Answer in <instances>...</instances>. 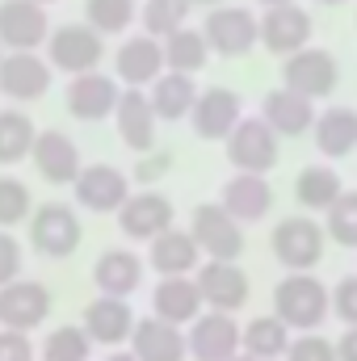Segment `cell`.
Wrapping results in <instances>:
<instances>
[{
    "mask_svg": "<svg viewBox=\"0 0 357 361\" xmlns=\"http://www.w3.org/2000/svg\"><path fill=\"white\" fill-rule=\"evenodd\" d=\"M273 315L290 332H320V324L332 315V294L315 273H286L273 290Z\"/></svg>",
    "mask_w": 357,
    "mask_h": 361,
    "instance_id": "obj_1",
    "label": "cell"
},
{
    "mask_svg": "<svg viewBox=\"0 0 357 361\" xmlns=\"http://www.w3.org/2000/svg\"><path fill=\"white\" fill-rule=\"evenodd\" d=\"M324 244H328V231L311 214H290L269 235V248L286 273H311L324 261Z\"/></svg>",
    "mask_w": 357,
    "mask_h": 361,
    "instance_id": "obj_2",
    "label": "cell"
},
{
    "mask_svg": "<svg viewBox=\"0 0 357 361\" xmlns=\"http://www.w3.org/2000/svg\"><path fill=\"white\" fill-rule=\"evenodd\" d=\"M105 59V38L92 30L89 21H68V25H55L51 38H47V63L63 76H85L97 72Z\"/></svg>",
    "mask_w": 357,
    "mask_h": 361,
    "instance_id": "obj_3",
    "label": "cell"
},
{
    "mask_svg": "<svg viewBox=\"0 0 357 361\" xmlns=\"http://www.w3.org/2000/svg\"><path fill=\"white\" fill-rule=\"evenodd\" d=\"M85 240L80 214L68 202H42L30 214V244L47 257V261H68Z\"/></svg>",
    "mask_w": 357,
    "mask_h": 361,
    "instance_id": "obj_4",
    "label": "cell"
},
{
    "mask_svg": "<svg viewBox=\"0 0 357 361\" xmlns=\"http://www.w3.org/2000/svg\"><path fill=\"white\" fill-rule=\"evenodd\" d=\"M202 34H206L210 55L240 59V55H248L261 42V17L253 8H244V4H219V8L206 13Z\"/></svg>",
    "mask_w": 357,
    "mask_h": 361,
    "instance_id": "obj_5",
    "label": "cell"
},
{
    "mask_svg": "<svg viewBox=\"0 0 357 361\" xmlns=\"http://www.w3.org/2000/svg\"><path fill=\"white\" fill-rule=\"evenodd\" d=\"M227 164L236 169V173H261L269 177L273 169H277V160H282V139L273 135V126H269L265 118H240V126L227 135Z\"/></svg>",
    "mask_w": 357,
    "mask_h": 361,
    "instance_id": "obj_6",
    "label": "cell"
},
{
    "mask_svg": "<svg viewBox=\"0 0 357 361\" xmlns=\"http://www.w3.org/2000/svg\"><path fill=\"white\" fill-rule=\"evenodd\" d=\"M282 85L307 101H324L341 85V63L324 47H303V51L282 59Z\"/></svg>",
    "mask_w": 357,
    "mask_h": 361,
    "instance_id": "obj_7",
    "label": "cell"
},
{
    "mask_svg": "<svg viewBox=\"0 0 357 361\" xmlns=\"http://www.w3.org/2000/svg\"><path fill=\"white\" fill-rule=\"evenodd\" d=\"M189 235L198 240L206 261H240L244 252V223L223 210V202H202L189 214Z\"/></svg>",
    "mask_w": 357,
    "mask_h": 361,
    "instance_id": "obj_8",
    "label": "cell"
},
{
    "mask_svg": "<svg viewBox=\"0 0 357 361\" xmlns=\"http://www.w3.org/2000/svg\"><path fill=\"white\" fill-rule=\"evenodd\" d=\"M244 118V101L236 89H223V85H210V89H198V101L189 109V126L198 139L206 143H227V135L240 126Z\"/></svg>",
    "mask_w": 357,
    "mask_h": 361,
    "instance_id": "obj_9",
    "label": "cell"
},
{
    "mask_svg": "<svg viewBox=\"0 0 357 361\" xmlns=\"http://www.w3.org/2000/svg\"><path fill=\"white\" fill-rule=\"evenodd\" d=\"M193 281H198V294H202L206 311L236 315V311L248 307L253 286H248V273L240 269L236 261H202L198 273H193Z\"/></svg>",
    "mask_w": 357,
    "mask_h": 361,
    "instance_id": "obj_10",
    "label": "cell"
},
{
    "mask_svg": "<svg viewBox=\"0 0 357 361\" xmlns=\"http://www.w3.org/2000/svg\"><path fill=\"white\" fill-rule=\"evenodd\" d=\"M177 223V210L173 202L160 193V189H139L122 202L118 210V231L126 240H139V244H152L156 235H164L169 227Z\"/></svg>",
    "mask_w": 357,
    "mask_h": 361,
    "instance_id": "obj_11",
    "label": "cell"
},
{
    "mask_svg": "<svg viewBox=\"0 0 357 361\" xmlns=\"http://www.w3.org/2000/svg\"><path fill=\"white\" fill-rule=\"evenodd\" d=\"M51 76H55V68L38 51H4V59H0V92L17 105L47 97Z\"/></svg>",
    "mask_w": 357,
    "mask_h": 361,
    "instance_id": "obj_12",
    "label": "cell"
},
{
    "mask_svg": "<svg viewBox=\"0 0 357 361\" xmlns=\"http://www.w3.org/2000/svg\"><path fill=\"white\" fill-rule=\"evenodd\" d=\"M51 38L47 4L38 0H0V47L4 51H38Z\"/></svg>",
    "mask_w": 357,
    "mask_h": 361,
    "instance_id": "obj_13",
    "label": "cell"
},
{
    "mask_svg": "<svg viewBox=\"0 0 357 361\" xmlns=\"http://www.w3.org/2000/svg\"><path fill=\"white\" fill-rule=\"evenodd\" d=\"M76 206L89 214H118L122 202L131 197V177L114 164H85L80 177L72 180Z\"/></svg>",
    "mask_w": 357,
    "mask_h": 361,
    "instance_id": "obj_14",
    "label": "cell"
},
{
    "mask_svg": "<svg viewBox=\"0 0 357 361\" xmlns=\"http://www.w3.org/2000/svg\"><path fill=\"white\" fill-rule=\"evenodd\" d=\"M240 332L244 324H236V315L227 311H202L189 324V357L193 361H231L240 353Z\"/></svg>",
    "mask_w": 357,
    "mask_h": 361,
    "instance_id": "obj_15",
    "label": "cell"
},
{
    "mask_svg": "<svg viewBox=\"0 0 357 361\" xmlns=\"http://www.w3.org/2000/svg\"><path fill=\"white\" fill-rule=\"evenodd\" d=\"M311 34H315V21L303 4H277L261 13V47L277 59L311 47Z\"/></svg>",
    "mask_w": 357,
    "mask_h": 361,
    "instance_id": "obj_16",
    "label": "cell"
},
{
    "mask_svg": "<svg viewBox=\"0 0 357 361\" xmlns=\"http://www.w3.org/2000/svg\"><path fill=\"white\" fill-rule=\"evenodd\" d=\"M55 298L42 281H8L0 286V328H13V332H34L47 315H51Z\"/></svg>",
    "mask_w": 357,
    "mask_h": 361,
    "instance_id": "obj_17",
    "label": "cell"
},
{
    "mask_svg": "<svg viewBox=\"0 0 357 361\" xmlns=\"http://www.w3.org/2000/svg\"><path fill=\"white\" fill-rule=\"evenodd\" d=\"M118 80L114 76H105V72H85V76H72L68 80V92H63V101H68V114L72 118H80V122H105V118H114V109H118Z\"/></svg>",
    "mask_w": 357,
    "mask_h": 361,
    "instance_id": "obj_18",
    "label": "cell"
},
{
    "mask_svg": "<svg viewBox=\"0 0 357 361\" xmlns=\"http://www.w3.org/2000/svg\"><path fill=\"white\" fill-rule=\"evenodd\" d=\"M135 311L126 298H114V294H101L85 307V319L80 328L89 332L92 345H105V349H118V345H131V332H135Z\"/></svg>",
    "mask_w": 357,
    "mask_h": 361,
    "instance_id": "obj_19",
    "label": "cell"
},
{
    "mask_svg": "<svg viewBox=\"0 0 357 361\" xmlns=\"http://www.w3.org/2000/svg\"><path fill=\"white\" fill-rule=\"evenodd\" d=\"M114 80H122V89H147L160 72H164V42L152 34H135L118 47L114 55Z\"/></svg>",
    "mask_w": 357,
    "mask_h": 361,
    "instance_id": "obj_20",
    "label": "cell"
},
{
    "mask_svg": "<svg viewBox=\"0 0 357 361\" xmlns=\"http://www.w3.org/2000/svg\"><path fill=\"white\" fill-rule=\"evenodd\" d=\"M156 109H152V97L147 89H122L118 97V109H114V126H118V139L135 152V156H143V152H152L156 147Z\"/></svg>",
    "mask_w": 357,
    "mask_h": 361,
    "instance_id": "obj_21",
    "label": "cell"
},
{
    "mask_svg": "<svg viewBox=\"0 0 357 361\" xmlns=\"http://www.w3.org/2000/svg\"><path fill=\"white\" fill-rule=\"evenodd\" d=\"M30 160H34L38 177L51 180V185H72V180L80 177V169H85V164H80V147H76V139L63 135V130H38Z\"/></svg>",
    "mask_w": 357,
    "mask_h": 361,
    "instance_id": "obj_22",
    "label": "cell"
},
{
    "mask_svg": "<svg viewBox=\"0 0 357 361\" xmlns=\"http://www.w3.org/2000/svg\"><path fill=\"white\" fill-rule=\"evenodd\" d=\"M261 118L273 126L277 139H303V135H311V126H315L320 114H315V101H307V97L290 92L286 85H277L261 101Z\"/></svg>",
    "mask_w": 357,
    "mask_h": 361,
    "instance_id": "obj_23",
    "label": "cell"
},
{
    "mask_svg": "<svg viewBox=\"0 0 357 361\" xmlns=\"http://www.w3.org/2000/svg\"><path fill=\"white\" fill-rule=\"evenodd\" d=\"M131 353L139 361H185L189 357L185 328L160 319V315H147V319H139L135 332H131Z\"/></svg>",
    "mask_w": 357,
    "mask_h": 361,
    "instance_id": "obj_24",
    "label": "cell"
},
{
    "mask_svg": "<svg viewBox=\"0 0 357 361\" xmlns=\"http://www.w3.org/2000/svg\"><path fill=\"white\" fill-rule=\"evenodd\" d=\"M219 202L240 223H261L265 214H273V185L261 173H236V177L223 180Z\"/></svg>",
    "mask_w": 357,
    "mask_h": 361,
    "instance_id": "obj_25",
    "label": "cell"
},
{
    "mask_svg": "<svg viewBox=\"0 0 357 361\" xmlns=\"http://www.w3.org/2000/svg\"><path fill=\"white\" fill-rule=\"evenodd\" d=\"M147 265L160 273V277H193L198 265H202V248H198V240H193L189 231L169 227L164 235L152 240V248H147Z\"/></svg>",
    "mask_w": 357,
    "mask_h": 361,
    "instance_id": "obj_26",
    "label": "cell"
},
{
    "mask_svg": "<svg viewBox=\"0 0 357 361\" xmlns=\"http://www.w3.org/2000/svg\"><path fill=\"white\" fill-rule=\"evenodd\" d=\"M143 269H147V265H143L139 252H131V248H109V252L97 257V265H92V281H97L101 294L131 298V294L143 286Z\"/></svg>",
    "mask_w": 357,
    "mask_h": 361,
    "instance_id": "obj_27",
    "label": "cell"
},
{
    "mask_svg": "<svg viewBox=\"0 0 357 361\" xmlns=\"http://www.w3.org/2000/svg\"><path fill=\"white\" fill-rule=\"evenodd\" d=\"M202 311H206V302H202L193 277H164V281H156V290H152V315H160V319H169L177 328H189Z\"/></svg>",
    "mask_w": 357,
    "mask_h": 361,
    "instance_id": "obj_28",
    "label": "cell"
},
{
    "mask_svg": "<svg viewBox=\"0 0 357 361\" xmlns=\"http://www.w3.org/2000/svg\"><path fill=\"white\" fill-rule=\"evenodd\" d=\"M311 135H315L320 156H328V160L349 156V152L357 147V109H349V105H332V109H324V114L315 118Z\"/></svg>",
    "mask_w": 357,
    "mask_h": 361,
    "instance_id": "obj_29",
    "label": "cell"
},
{
    "mask_svg": "<svg viewBox=\"0 0 357 361\" xmlns=\"http://www.w3.org/2000/svg\"><path fill=\"white\" fill-rule=\"evenodd\" d=\"M147 97H152V109L160 122H181L189 118L193 101H198V85L193 76H181V72H160L152 85H147Z\"/></svg>",
    "mask_w": 357,
    "mask_h": 361,
    "instance_id": "obj_30",
    "label": "cell"
},
{
    "mask_svg": "<svg viewBox=\"0 0 357 361\" xmlns=\"http://www.w3.org/2000/svg\"><path fill=\"white\" fill-rule=\"evenodd\" d=\"M341 193H345V180H341L337 169H328V164H307L298 173V180H294V197L311 214H328Z\"/></svg>",
    "mask_w": 357,
    "mask_h": 361,
    "instance_id": "obj_31",
    "label": "cell"
},
{
    "mask_svg": "<svg viewBox=\"0 0 357 361\" xmlns=\"http://www.w3.org/2000/svg\"><path fill=\"white\" fill-rule=\"evenodd\" d=\"M164 42V72H181V76H198L206 63H210V47H206V34L193 30V25H181L173 30Z\"/></svg>",
    "mask_w": 357,
    "mask_h": 361,
    "instance_id": "obj_32",
    "label": "cell"
},
{
    "mask_svg": "<svg viewBox=\"0 0 357 361\" xmlns=\"http://www.w3.org/2000/svg\"><path fill=\"white\" fill-rule=\"evenodd\" d=\"M286 349H290V328L277 315H253L240 332V353H248L257 361H273Z\"/></svg>",
    "mask_w": 357,
    "mask_h": 361,
    "instance_id": "obj_33",
    "label": "cell"
},
{
    "mask_svg": "<svg viewBox=\"0 0 357 361\" xmlns=\"http://www.w3.org/2000/svg\"><path fill=\"white\" fill-rule=\"evenodd\" d=\"M34 139H38V126H34L30 114H21V109H0V164H4V169L30 160Z\"/></svg>",
    "mask_w": 357,
    "mask_h": 361,
    "instance_id": "obj_34",
    "label": "cell"
},
{
    "mask_svg": "<svg viewBox=\"0 0 357 361\" xmlns=\"http://www.w3.org/2000/svg\"><path fill=\"white\" fill-rule=\"evenodd\" d=\"M135 17H139V4L135 0H85V21H89L101 38L126 34Z\"/></svg>",
    "mask_w": 357,
    "mask_h": 361,
    "instance_id": "obj_35",
    "label": "cell"
},
{
    "mask_svg": "<svg viewBox=\"0 0 357 361\" xmlns=\"http://www.w3.org/2000/svg\"><path fill=\"white\" fill-rule=\"evenodd\" d=\"M189 0H147L143 8H139V21H143V34H152V38H169L173 30L181 25H189Z\"/></svg>",
    "mask_w": 357,
    "mask_h": 361,
    "instance_id": "obj_36",
    "label": "cell"
},
{
    "mask_svg": "<svg viewBox=\"0 0 357 361\" xmlns=\"http://www.w3.org/2000/svg\"><path fill=\"white\" fill-rule=\"evenodd\" d=\"M89 353H92V341H89V332H85L80 324L55 328V332L42 341V349H38L42 361H89Z\"/></svg>",
    "mask_w": 357,
    "mask_h": 361,
    "instance_id": "obj_37",
    "label": "cell"
},
{
    "mask_svg": "<svg viewBox=\"0 0 357 361\" xmlns=\"http://www.w3.org/2000/svg\"><path fill=\"white\" fill-rule=\"evenodd\" d=\"M30 214H34L30 185L4 173V177H0V227H4V231H13V227L30 223Z\"/></svg>",
    "mask_w": 357,
    "mask_h": 361,
    "instance_id": "obj_38",
    "label": "cell"
},
{
    "mask_svg": "<svg viewBox=\"0 0 357 361\" xmlns=\"http://www.w3.org/2000/svg\"><path fill=\"white\" fill-rule=\"evenodd\" d=\"M324 219H328V240H337L341 248H357V189H345Z\"/></svg>",
    "mask_w": 357,
    "mask_h": 361,
    "instance_id": "obj_39",
    "label": "cell"
},
{
    "mask_svg": "<svg viewBox=\"0 0 357 361\" xmlns=\"http://www.w3.org/2000/svg\"><path fill=\"white\" fill-rule=\"evenodd\" d=\"M286 361H341L337 357V345L320 332H298L286 349Z\"/></svg>",
    "mask_w": 357,
    "mask_h": 361,
    "instance_id": "obj_40",
    "label": "cell"
},
{
    "mask_svg": "<svg viewBox=\"0 0 357 361\" xmlns=\"http://www.w3.org/2000/svg\"><path fill=\"white\" fill-rule=\"evenodd\" d=\"M173 169V152H143L139 156V164H135V173H131V180L135 185H143V189H152L156 180H164V173Z\"/></svg>",
    "mask_w": 357,
    "mask_h": 361,
    "instance_id": "obj_41",
    "label": "cell"
},
{
    "mask_svg": "<svg viewBox=\"0 0 357 361\" xmlns=\"http://www.w3.org/2000/svg\"><path fill=\"white\" fill-rule=\"evenodd\" d=\"M332 315L345 319L349 328H357V273L337 281V290H332Z\"/></svg>",
    "mask_w": 357,
    "mask_h": 361,
    "instance_id": "obj_42",
    "label": "cell"
},
{
    "mask_svg": "<svg viewBox=\"0 0 357 361\" xmlns=\"http://www.w3.org/2000/svg\"><path fill=\"white\" fill-rule=\"evenodd\" d=\"M38 349L30 345V332H13V328H0V361H34Z\"/></svg>",
    "mask_w": 357,
    "mask_h": 361,
    "instance_id": "obj_43",
    "label": "cell"
},
{
    "mask_svg": "<svg viewBox=\"0 0 357 361\" xmlns=\"http://www.w3.org/2000/svg\"><path fill=\"white\" fill-rule=\"evenodd\" d=\"M21 277V244L13 240V231L0 227V286Z\"/></svg>",
    "mask_w": 357,
    "mask_h": 361,
    "instance_id": "obj_44",
    "label": "cell"
},
{
    "mask_svg": "<svg viewBox=\"0 0 357 361\" xmlns=\"http://www.w3.org/2000/svg\"><path fill=\"white\" fill-rule=\"evenodd\" d=\"M337 357L341 361H357V328H345V336L337 341Z\"/></svg>",
    "mask_w": 357,
    "mask_h": 361,
    "instance_id": "obj_45",
    "label": "cell"
},
{
    "mask_svg": "<svg viewBox=\"0 0 357 361\" xmlns=\"http://www.w3.org/2000/svg\"><path fill=\"white\" fill-rule=\"evenodd\" d=\"M105 361H139V357H135V353H131V349H126V353H122V349H118V353H109V357H105Z\"/></svg>",
    "mask_w": 357,
    "mask_h": 361,
    "instance_id": "obj_46",
    "label": "cell"
},
{
    "mask_svg": "<svg viewBox=\"0 0 357 361\" xmlns=\"http://www.w3.org/2000/svg\"><path fill=\"white\" fill-rule=\"evenodd\" d=\"M261 8H277V4H298V0H257Z\"/></svg>",
    "mask_w": 357,
    "mask_h": 361,
    "instance_id": "obj_47",
    "label": "cell"
},
{
    "mask_svg": "<svg viewBox=\"0 0 357 361\" xmlns=\"http://www.w3.org/2000/svg\"><path fill=\"white\" fill-rule=\"evenodd\" d=\"M189 4H202V8H219V4H227V0H189Z\"/></svg>",
    "mask_w": 357,
    "mask_h": 361,
    "instance_id": "obj_48",
    "label": "cell"
},
{
    "mask_svg": "<svg viewBox=\"0 0 357 361\" xmlns=\"http://www.w3.org/2000/svg\"><path fill=\"white\" fill-rule=\"evenodd\" d=\"M315 4H328V8H337V4H349V0H315Z\"/></svg>",
    "mask_w": 357,
    "mask_h": 361,
    "instance_id": "obj_49",
    "label": "cell"
},
{
    "mask_svg": "<svg viewBox=\"0 0 357 361\" xmlns=\"http://www.w3.org/2000/svg\"><path fill=\"white\" fill-rule=\"evenodd\" d=\"M231 361H257V357H248V353H236V357H231Z\"/></svg>",
    "mask_w": 357,
    "mask_h": 361,
    "instance_id": "obj_50",
    "label": "cell"
},
{
    "mask_svg": "<svg viewBox=\"0 0 357 361\" xmlns=\"http://www.w3.org/2000/svg\"><path fill=\"white\" fill-rule=\"evenodd\" d=\"M38 4H55V0H38Z\"/></svg>",
    "mask_w": 357,
    "mask_h": 361,
    "instance_id": "obj_51",
    "label": "cell"
},
{
    "mask_svg": "<svg viewBox=\"0 0 357 361\" xmlns=\"http://www.w3.org/2000/svg\"><path fill=\"white\" fill-rule=\"evenodd\" d=\"M0 59H4V47H0Z\"/></svg>",
    "mask_w": 357,
    "mask_h": 361,
    "instance_id": "obj_52",
    "label": "cell"
}]
</instances>
